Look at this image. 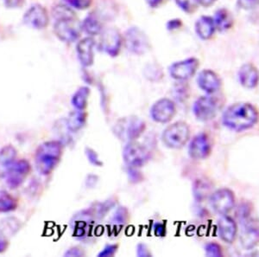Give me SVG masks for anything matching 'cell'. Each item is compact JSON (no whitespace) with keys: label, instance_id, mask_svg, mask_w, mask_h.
Here are the masks:
<instances>
[{"label":"cell","instance_id":"cell-1","mask_svg":"<svg viewBox=\"0 0 259 257\" xmlns=\"http://www.w3.org/2000/svg\"><path fill=\"white\" fill-rule=\"evenodd\" d=\"M258 120V110L248 102L233 104L225 111L222 116L223 124L236 132L247 130L254 127Z\"/></svg>","mask_w":259,"mask_h":257},{"label":"cell","instance_id":"cell-2","mask_svg":"<svg viewBox=\"0 0 259 257\" xmlns=\"http://www.w3.org/2000/svg\"><path fill=\"white\" fill-rule=\"evenodd\" d=\"M63 146L58 140L44 142L39 145L35 154V167L44 176L51 174L62 158Z\"/></svg>","mask_w":259,"mask_h":257},{"label":"cell","instance_id":"cell-3","mask_svg":"<svg viewBox=\"0 0 259 257\" xmlns=\"http://www.w3.org/2000/svg\"><path fill=\"white\" fill-rule=\"evenodd\" d=\"M145 122L137 116H129L119 120L115 124L114 133L123 140L133 141L141 136L145 130Z\"/></svg>","mask_w":259,"mask_h":257},{"label":"cell","instance_id":"cell-4","mask_svg":"<svg viewBox=\"0 0 259 257\" xmlns=\"http://www.w3.org/2000/svg\"><path fill=\"white\" fill-rule=\"evenodd\" d=\"M190 137V129L187 123L178 121L168 126L162 133V139L163 144L167 148L172 149L182 148L189 141Z\"/></svg>","mask_w":259,"mask_h":257},{"label":"cell","instance_id":"cell-5","mask_svg":"<svg viewBox=\"0 0 259 257\" xmlns=\"http://www.w3.org/2000/svg\"><path fill=\"white\" fill-rule=\"evenodd\" d=\"M81 24L77 20L75 16L56 19L54 25V31L56 36L65 43H73L80 36Z\"/></svg>","mask_w":259,"mask_h":257},{"label":"cell","instance_id":"cell-6","mask_svg":"<svg viewBox=\"0 0 259 257\" xmlns=\"http://www.w3.org/2000/svg\"><path fill=\"white\" fill-rule=\"evenodd\" d=\"M150 157L149 149L136 140L128 142L123 150V159L131 168L144 166Z\"/></svg>","mask_w":259,"mask_h":257},{"label":"cell","instance_id":"cell-7","mask_svg":"<svg viewBox=\"0 0 259 257\" xmlns=\"http://www.w3.org/2000/svg\"><path fill=\"white\" fill-rule=\"evenodd\" d=\"M124 45L128 51L137 55L145 54L150 48L147 35L137 27L127 30L124 35Z\"/></svg>","mask_w":259,"mask_h":257},{"label":"cell","instance_id":"cell-8","mask_svg":"<svg viewBox=\"0 0 259 257\" xmlns=\"http://www.w3.org/2000/svg\"><path fill=\"white\" fill-rule=\"evenodd\" d=\"M31 166L26 160H16L5 176L6 185L11 189H17L30 174Z\"/></svg>","mask_w":259,"mask_h":257},{"label":"cell","instance_id":"cell-9","mask_svg":"<svg viewBox=\"0 0 259 257\" xmlns=\"http://www.w3.org/2000/svg\"><path fill=\"white\" fill-rule=\"evenodd\" d=\"M235 204V196L231 190L223 188L213 192L210 197V205L215 212L227 215Z\"/></svg>","mask_w":259,"mask_h":257},{"label":"cell","instance_id":"cell-10","mask_svg":"<svg viewBox=\"0 0 259 257\" xmlns=\"http://www.w3.org/2000/svg\"><path fill=\"white\" fill-rule=\"evenodd\" d=\"M176 114V104L168 98L160 99L150 108V116L157 123H168L174 118Z\"/></svg>","mask_w":259,"mask_h":257},{"label":"cell","instance_id":"cell-11","mask_svg":"<svg viewBox=\"0 0 259 257\" xmlns=\"http://www.w3.org/2000/svg\"><path fill=\"white\" fill-rule=\"evenodd\" d=\"M218 106L214 99L209 96H201L194 102L193 111L195 117L201 121H211L217 115Z\"/></svg>","mask_w":259,"mask_h":257},{"label":"cell","instance_id":"cell-12","mask_svg":"<svg viewBox=\"0 0 259 257\" xmlns=\"http://www.w3.org/2000/svg\"><path fill=\"white\" fill-rule=\"evenodd\" d=\"M200 62L196 58H189L181 62H175L169 68L171 77L176 80L185 81L191 78L197 71Z\"/></svg>","mask_w":259,"mask_h":257},{"label":"cell","instance_id":"cell-13","mask_svg":"<svg viewBox=\"0 0 259 257\" xmlns=\"http://www.w3.org/2000/svg\"><path fill=\"white\" fill-rule=\"evenodd\" d=\"M212 152V144L206 133H199L189 143V154L194 160H204Z\"/></svg>","mask_w":259,"mask_h":257},{"label":"cell","instance_id":"cell-14","mask_svg":"<svg viewBox=\"0 0 259 257\" xmlns=\"http://www.w3.org/2000/svg\"><path fill=\"white\" fill-rule=\"evenodd\" d=\"M122 45V36L116 29H108L102 33L100 48L110 56H118Z\"/></svg>","mask_w":259,"mask_h":257},{"label":"cell","instance_id":"cell-15","mask_svg":"<svg viewBox=\"0 0 259 257\" xmlns=\"http://www.w3.org/2000/svg\"><path fill=\"white\" fill-rule=\"evenodd\" d=\"M24 23L34 29H44L49 24V16L45 7L35 5L28 10L24 17Z\"/></svg>","mask_w":259,"mask_h":257},{"label":"cell","instance_id":"cell-16","mask_svg":"<svg viewBox=\"0 0 259 257\" xmlns=\"http://www.w3.org/2000/svg\"><path fill=\"white\" fill-rule=\"evenodd\" d=\"M243 224L240 242L244 248L250 249L257 245L259 242V226L252 219H248Z\"/></svg>","mask_w":259,"mask_h":257},{"label":"cell","instance_id":"cell-17","mask_svg":"<svg viewBox=\"0 0 259 257\" xmlns=\"http://www.w3.org/2000/svg\"><path fill=\"white\" fill-rule=\"evenodd\" d=\"M219 235L221 240L227 243H233L238 234V226L232 217L222 215L217 223Z\"/></svg>","mask_w":259,"mask_h":257},{"label":"cell","instance_id":"cell-18","mask_svg":"<svg viewBox=\"0 0 259 257\" xmlns=\"http://www.w3.org/2000/svg\"><path fill=\"white\" fill-rule=\"evenodd\" d=\"M198 85L207 94H213L221 87V80L214 71L210 69L202 70L197 78Z\"/></svg>","mask_w":259,"mask_h":257},{"label":"cell","instance_id":"cell-19","mask_svg":"<svg viewBox=\"0 0 259 257\" xmlns=\"http://www.w3.org/2000/svg\"><path fill=\"white\" fill-rule=\"evenodd\" d=\"M95 41L91 38H85L77 45V55L80 63L85 67H89L94 63Z\"/></svg>","mask_w":259,"mask_h":257},{"label":"cell","instance_id":"cell-20","mask_svg":"<svg viewBox=\"0 0 259 257\" xmlns=\"http://www.w3.org/2000/svg\"><path fill=\"white\" fill-rule=\"evenodd\" d=\"M239 78L241 85L244 88L253 89L258 84V70L253 64L246 63L239 69Z\"/></svg>","mask_w":259,"mask_h":257},{"label":"cell","instance_id":"cell-21","mask_svg":"<svg viewBox=\"0 0 259 257\" xmlns=\"http://www.w3.org/2000/svg\"><path fill=\"white\" fill-rule=\"evenodd\" d=\"M18 152L13 145H5L0 150V177H5L7 171L15 163Z\"/></svg>","mask_w":259,"mask_h":257},{"label":"cell","instance_id":"cell-22","mask_svg":"<svg viewBox=\"0 0 259 257\" xmlns=\"http://www.w3.org/2000/svg\"><path fill=\"white\" fill-rule=\"evenodd\" d=\"M215 29L216 28L213 19L206 16H203L200 19H198L195 24V30L198 35L204 40L211 39L214 33Z\"/></svg>","mask_w":259,"mask_h":257},{"label":"cell","instance_id":"cell-23","mask_svg":"<svg viewBox=\"0 0 259 257\" xmlns=\"http://www.w3.org/2000/svg\"><path fill=\"white\" fill-rule=\"evenodd\" d=\"M85 121H87V113L80 110H75L68 116L65 125L68 131L74 133L84 127Z\"/></svg>","mask_w":259,"mask_h":257},{"label":"cell","instance_id":"cell-24","mask_svg":"<svg viewBox=\"0 0 259 257\" xmlns=\"http://www.w3.org/2000/svg\"><path fill=\"white\" fill-rule=\"evenodd\" d=\"M213 21H214L215 28L218 29L220 31L229 30L233 24V16L227 9L219 10L215 14Z\"/></svg>","mask_w":259,"mask_h":257},{"label":"cell","instance_id":"cell-25","mask_svg":"<svg viewBox=\"0 0 259 257\" xmlns=\"http://www.w3.org/2000/svg\"><path fill=\"white\" fill-rule=\"evenodd\" d=\"M89 95H90V89L87 87H82L78 89L72 97L71 102L76 110L84 111L88 106Z\"/></svg>","mask_w":259,"mask_h":257},{"label":"cell","instance_id":"cell-26","mask_svg":"<svg viewBox=\"0 0 259 257\" xmlns=\"http://www.w3.org/2000/svg\"><path fill=\"white\" fill-rule=\"evenodd\" d=\"M18 203L17 198H14L9 192L1 190L0 191V213H8L17 209Z\"/></svg>","mask_w":259,"mask_h":257},{"label":"cell","instance_id":"cell-27","mask_svg":"<svg viewBox=\"0 0 259 257\" xmlns=\"http://www.w3.org/2000/svg\"><path fill=\"white\" fill-rule=\"evenodd\" d=\"M83 30L89 35H97L101 31V23L94 13L88 16L81 24Z\"/></svg>","mask_w":259,"mask_h":257},{"label":"cell","instance_id":"cell-28","mask_svg":"<svg viewBox=\"0 0 259 257\" xmlns=\"http://www.w3.org/2000/svg\"><path fill=\"white\" fill-rule=\"evenodd\" d=\"M20 225H19V221L15 217H9L4 220L3 222L0 225V232L5 235L6 237V234L10 235H14L17 231L19 230Z\"/></svg>","mask_w":259,"mask_h":257},{"label":"cell","instance_id":"cell-29","mask_svg":"<svg viewBox=\"0 0 259 257\" xmlns=\"http://www.w3.org/2000/svg\"><path fill=\"white\" fill-rule=\"evenodd\" d=\"M128 210L124 208V207H120L118 208V210H116L114 215L112 216V225L114 226H122L126 223L127 219H128Z\"/></svg>","mask_w":259,"mask_h":257},{"label":"cell","instance_id":"cell-30","mask_svg":"<svg viewBox=\"0 0 259 257\" xmlns=\"http://www.w3.org/2000/svg\"><path fill=\"white\" fill-rule=\"evenodd\" d=\"M181 9L187 13H193L197 10L200 0H176Z\"/></svg>","mask_w":259,"mask_h":257},{"label":"cell","instance_id":"cell-31","mask_svg":"<svg viewBox=\"0 0 259 257\" xmlns=\"http://www.w3.org/2000/svg\"><path fill=\"white\" fill-rule=\"evenodd\" d=\"M209 185L206 181L198 180L197 183L194 185V196L199 199L205 198L210 191Z\"/></svg>","mask_w":259,"mask_h":257},{"label":"cell","instance_id":"cell-32","mask_svg":"<svg viewBox=\"0 0 259 257\" xmlns=\"http://www.w3.org/2000/svg\"><path fill=\"white\" fill-rule=\"evenodd\" d=\"M53 17L56 19L62 18H68V17H74V13L68 6H57L53 9Z\"/></svg>","mask_w":259,"mask_h":257},{"label":"cell","instance_id":"cell-33","mask_svg":"<svg viewBox=\"0 0 259 257\" xmlns=\"http://www.w3.org/2000/svg\"><path fill=\"white\" fill-rule=\"evenodd\" d=\"M205 251L207 256L220 257L222 256V249L221 246L216 242H209L207 243L205 248Z\"/></svg>","mask_w":259,"mask_h":257},{"label":"cell","instance_id":"cell-34","mask_svg":"<svg viewBox=\"0 0 259 257\" xmlns=\"http://www.w3.org/2000/svg\"><path fill=\"white\" fill-rule=\"evenodd\" d=\"M85 154L89 162L91 163L92 165L95 166H102V161L100 160V157L98 155L97 153L90 148H85Z\"/></svg>","mask_w":259,"mask_h":257},{"label":"cell","instance_id":"cell-35","mask_svg":"<svg viewBox=\"0 0 259 257\" xmlns=\"http://www.w3.org/2000/svg\"><path fill=\"white\" fill-rule=\"evenodd\" d=\"M69 6L74 7L75 9H88L91 6L93 0H65Z\"/></svg>","mask_w":259,"mask_h":257},{"label":"cell","instance_id":"cell-36","mask_svg":"<svg viewBox=\"0 0 259 257\" xmlns=\"http://www.w3.org/2000/svg\"><path fill=\"white\" fill-rule=\"evenodd\" d=\"M118 245L116 244H107L104 247L103 249L98 254L99 257H110L113 256L115 253L117 252Z\"/></svg>","mask_w":259,"mask_h":257},{"label":"cell","instance_id":"cell-37","mask_svg":"<svg viewBox=\"0 0 259 257\" xmlns=\"http://www.w3.org/2000/svg\"><path fill=\"white\" fill-rule=\"evenodd\" d=\"M238 4L242 9L251 10L258 6L259 0H238Z\"/></svg>","mask_w":259,"mask_h":257},{"label":"cell","instance_id":"cell-38","mask_svg":"<svg viewBox=\"0 0 259 257\" xmlns=\"http://www.w3.org/2000/svg\"><path fill=\"white\" fill-rule=\"evenodd\" d=\"M137 254L139 257H148L150 256V252L145 243H139L137 246Z\"/></svg>","mask_w":259,"mask_h":257},{"label":"cell","instance_id":"cell-39","mask_svg":"<svg viewBox=\"0 0 259 257\" xmlns=\"http://www.w3.org/2000/svg\"><path fill=\"white\" fill-rule=\"evenodd\" d=\"M65 256H82L84 255L82 250L80 248H77V247H74V248H71L68 249V251L66 252L64 254Z\"/></svg>","mask_w":259,"mask_h":257},{"label":"cell","instance_id":"cell-40","mask_svg":"<svg viewBox=\"0 0 259 257\" xmlns=\"http://www.w3.org/2000/svg\"><path fill=\"white\" fill-rule=\"evenodd\" d=\"M8 244H9V242H8L7 237L0 232V254L6 251V249L8 248Z\"/></svg>","mask_w":259,"mask_h":257},{"label":"cell","instance_id":"cell-41","mask_svg":"<svg viewBox=\"0 0 259 257\" xmlns=\"http://www.w3.org/2000/svg\"><path fill=\"white\" fill-rule=\"evenodd\" d=\"M183 25L182 21L180 19H174V20H170L167 24V27L169 30H178L181 26Z\"/></svg>","mask_w":259,"mask_h":257},{"label":"cell","instance_id":"cell-42","mask_svg":"<svg viewBox=\"0 0 259 257\" xmlns=\"http://www.w3.org/2000/svg\"><path fill=\"white\" fill-rule=\"evenodd\" d=\"M154 231L157 237H163L165 235V227L162 224H157L154 227Z\"/></svg>","mask_w":259,"mask_h":257},{"label":"cell","instance_id":"cell-43","mask_svg":"<svg viewBox=\"0 0 259 257\" xmlns=\"http://www.w3.org/2000/svg\"><path fill=\"white\" fill-rule=\"evenodd\" d=\"M24 0H6V5L11 8H16L22 6Z\"/></svg>","mask_w":259,"mask_h":257},{"label":"cell","instance_id":"cell-44","mask_svg":"<svg viewBox=\"0 0 259 257\" xmlns=\"http://www.w3.org/2000/svg\"><path fill=\"white\" fill-rule=\"evenodd\" d=\"M162 0H146V2H147L151 7H154V8L159 6L160 4L162 3Z\"/></svg>","mask_w":259,"mask_h":257},{"label":"cell","instance_id":"cell-45","mask_svg":"<svg viewBox=\"0 0 259 257\" xmlns=\"http://www.w3.org/2000/svg\"><path fill=\"white\" fill-rule=\"evenodd\" d=\"M216 0H200V4L201 6H212V4L214 3Z\"/></svg>","mask_w":259,"mask_h":257}]
</instances>
